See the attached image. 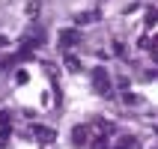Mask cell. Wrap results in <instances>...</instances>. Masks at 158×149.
<instances>
[{
	"mask_svg": "<svg viewBox=\"0 0 158 149\" xmlns=\"http://www.w3.org/2000/svg\"><path fill=\"white\" fill-rule=\"evenodd\" d=\"M75 42H78V33H75V30H63L60 33V45L63 48H72Z\"/></svg>",
	"mask_w": 158,
	"mask_h": 149,
	"instance_id": "7a4b0ae2",
	"label": "cell"
},
{
	"mask_svg": "<svg viewBox=\"0 0 158 149\" xmlns=\"http://www.w3.org/2000/svg\"><path fill=\"white\" fill-rule=\"evenodd\" d=\"M93 149H107V143L102 140V137H98V140H96V146H93Z\"/></svg>",
	"mask_w": 158,
	"mask_h": 149,
	"instance_id": "8992f818",
	"label": "cell"
},
{
	"mask_svg": "<svg viewBox=\"0 0 158 149\" xmlns=\"http://www.w3.org/2000/svg\"><path fill=\"white\" fill-rule=\"evenodd\" d=\"M39 134H42V140H45V143H51V140H54V131H51V128H42Z\"/></svg>",
	"mask_w": 158,
	"mask_h": 149,
	"instance_id": "5b68a950",
	"label": "cell"
},
{
	"mask_svg": "<svg viewBox=\"0 0 158 149\" xmlns=\"http://www.w3.org/2000/svg\"><path fill=\"white\" fill-rule=\"evenodd\" d=\"M93 87H96V93H102V96L110 93V78H107V72L102 69V66L93 69Z\"/></svg>",
	"mask_w": 158,
	"mask_h": 149,
	"instance_id": "6da1fadb",
	"label": "cell"
},
{
	"mask_svg": "<svg viewBox=\"0 0 158 149\" xmlns=\"http://www.w3.org/2000/svg\"><path fill=\"white\" fill-rule=\"evenodd\" d=\"M72 143H75V146H84V143H87V128H84V125H78V128L72 131Z\"/></svg>",
	"mask_w": 158,
	"mask_h": 149,
	"instance_id": "3957f363",
	"label": "cell"
},
{
	"mask_svg": "<svg viewBox=\"0 0 158 149\" xmlns=\"http://www.w3.org/2000/svg\"><path fill=\"white\" fill-rule=\"evenodd\" d=\"M66 69H69V72H78V57H66Z\"/></svg>",
	"mask_w": 158,
	"mask_h": 149,
	"instance_id": "277c9868",
	"label": "cell"
}]
</instances>
